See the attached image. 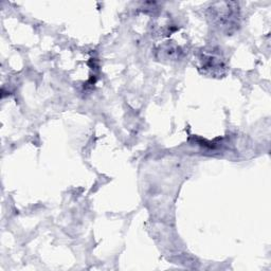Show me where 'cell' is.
<instances>
[{
  "label": "cell",
  "instance_id": "cell-1",
  "mask_svg": "<svg viewBox=\"0 0 271 271\" xmlns=\"http://www.w3.org/2000/svg\"><path fill=\"white\" fill-rule=\"evenodd\" d=\"M202 62V66L201 68H203L204 70L209 71V70H213L212 73L214 74L216 71H221L222 69H224V63L222 61V58L219 57V55L216 54H205L203 55V57L201 58Z\"/></svg>",
  "mask_w": 271,
  "mask_h": 271
}]
</instances>
